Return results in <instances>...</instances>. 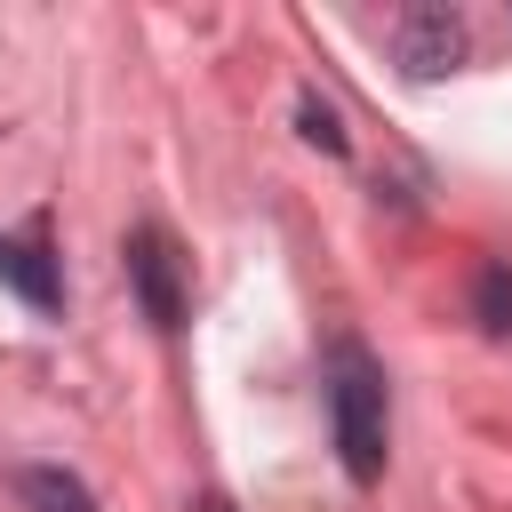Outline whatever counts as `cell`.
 Returning <instances> with one entry per match:
<instances>
[{"label": "cell", "instance_id": "obj_3", "mask_svg": "<svg viewBox=\"0 0 512 512\" xmlns=\"http://www.w3.org/2000/svg\"><path fill=\"white\" fill-rule=\"evenodd\" d=\"M464 48H472V32H464L456 8H408V16L392 24V64H400L408 80H440V72H456Z\"/></svg>", "mask_w": 512, "mask_h": 512}, {"label": "cell", "instance_id": "obj_5", "mask_svg": "<svg viewBox=\"0 0 512 512\" xmlns=\"http://www.w3.org/2000/svg\"><path fill=\"white\" fill-rule=\"evenodd\" d=\"M16 496H24V512H96L88 480L64 472V464H24L16 472Z\"/></svg>", "mask_w": 512, "mask_h": 512}, {"label": "cell", "instance_id": "obj_6", "mask_svg": "<svg viewBox=\"0 0 512 512\" xmlns=\"http://www.w3.org/2000/svg\"><path fill=\"white\" fill-rule=\"evenodd\" d=\"M472 320H480L488 336H512V264H480V280H472Z\"/></svg>", "mask_w": 512, "mask_h": 512}, {"label": "cell", "instance_id": "obj_4", "mask_svg": "<svg viewBox=\"0 0 512 512\" xmlns=\"http://www.w3.org/2000/svg\"><path fill=\"white\" fill-rule=\"evenodd\" d=\"M0 288H16L32 312H64V272H56V256H48V224L0 232Z\"/></svg>", "mask_w": 512, "mask_h": 512}, {"label": "cell", "instance_id": "obj_1", "mask_svg": "<svg viewBox=\"0 0 512 512\" xmlns=\"http://www.w3.org/2000/svg\"><path fill=\"white\" fill-rule=\"evenodd\" d=\"M328 424H336V456H344V472L360 480V488H376L384 480V368H376V352L368 344H352V336H336L328 344Z\"/></svg>", "mask_w": 512, "mask_h": 512}, {"label": "cell", "instance_id": "obj_2", "mask_svg": "<svg viewBox=\"0 0 512 512\" xmlns=\"http://www.w3.org/2000/svg\"><path fill=\"white\" fill-rule=\"evenodd\" d=\"M120 256H128V288H136L144 320H152L160 336H176V328H184V272H176L168 232H160V224H136V232L120 240Z\"/></svg>", "mask_w": 512, "mask_h": 512}, {"label": "cell", "instance_id": "obj_7", "mask_svg": "<svg viewBox=\"0 0 512 512\" xmlns=\"http://www.w3.org/2000/svg\"><path fill=\"white\" fill-rule=\"evenodd\" d=\"M296 128H304V144H320V152H352L336 104H320V96H296Z\"/></svg>", "mask_w": 512, "mask_h": 512}]
</instances>
